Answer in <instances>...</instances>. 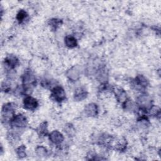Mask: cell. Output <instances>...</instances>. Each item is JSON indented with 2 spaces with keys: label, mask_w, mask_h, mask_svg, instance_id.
<instances>
[{
  "label": "cell",
  "mask_w": 161,
  "mask_h": 161,
  "mask_svg": "<svg viewBox=\"0 0 161 161\" xmlns=\"http://www.w3.org/2000/svg\"><path fill=\"white\" fill-rule=\"evenodd\" d=\"M24 147H20L18 151H17V152H18V154L20 157H21V158H23V157H25V153L24 152Z\"/></svg>",
  "instance_id": "9"
},
{
  "label": "cell",
  "mask_w": 161,
  "mask_h": 161,
  "mask_svg": "<svg viewBox=\"0 0 161 161\" xmlns=\"http://www.w3.org/2000/svg\"><path fill=\"white\" fill-rule=\"evenodd\" d=\"M52 96L54 99L57 101H61L63 100L66 95L64 89L61 87H56L52 91Z\"/></svg>",
  "instance_id": "1"
},
{
  "label": "cell",
  "mask_w": 161,
  "mask_h": 161,
  "mask_svg": "<svg viewBox=\"0 0 161 161\" xmlns=\"http://www.w3.org/2000/svg\"><path fill=\"white\" fill-rule=\"evenodd\" d=\"M86 111L89 114V115H91V116L95 115L96 114V112H97V108H96V105H93V104L88 105L87 108H86Z\"/></svg>",
  "instance_id": "7"
},
{
  "label": "cell",
  "mask_w": 161,
  "mask_h": 161,
  "mask_svg": "<svg viewBox=\"0 0 161 161\" xmlns=\"http://www.w3.org/2000/svg\"><path fill=\"white\" fill-rule=\"evenodd\" d=\"M50 140H52V142L54 144H61L62 141L64 140V137L62 136L61 133L57 131H54L51 133L50 137Z\"/></svg>",
  "instance_id": "4"
},
{
  "label": "cell",
  "mask_w": 161,
  "mask_h": 161,
  "mask_svg": "<svg viewBox=\"0 0 161 161\" xmlns=\"http://www.w3.org/2000/svg\"><path fill=\"white\" fill-rule=\"evenodd\" d=\"M13 126L17 127H23L26 125V118L23 115H19L14 118L12 120Z\"/></svg>",
  "instance_id": "3"
},
{
  "label": "cell",
  "mask_w": 161,
  "mask_h": 161,
  "mask_svg": "<svg viewBox=\"0 0 161 161\" xmlns=\"http://www.w3.org/2000/svg\"><path fill=\"white\" fill-rule=\"evenodd\" d=\"M26 16V12H25L24 11H20L19 13L17 15V19L18 20V21L22 22L23 20L25 19Z\"/></svg>",
  "instance_id": "8"
},
{
  "label": "cell",
  "mask_w": 161,
  "mask_h": 161,
  "mask_svg": "<svg viewBox=\"0 0 161 161\" xmlns=\"http://www.w3.org/2000/svg\"><path fill=\"white\" fill-rule=\"evenodd\" d=\"M24 106L26 109H34L37 107L38 103L37 100L32 97H27L24 100Z\"/></svg>",
  "instance_id": "2"
},
{
  "label": "cell",
  "mask_w": 161,
  "mask_h": 161,
  "mask_svg": "<svg viewBox=\"0 0 161 161\" xmlns=\"http://www.w3.org/2000/svg\"><path fill=\"white\" fill-rule=\"evenodd\" d=\"M65 43L67 45V46L69 47H74L77 45L76 40L73 37L69 36L67 37L65 39Z\"/></svg>",
  "instance_id": "5"
},
{
  "label": "cell",
  "mask_w": 161,
  "mask_h": 161,
  "mask_svg": "<svg viewBox=\"0 0 161 161\" xmlns=\"http://www.w3.org/2000/svg\"><path fill=\"white\" fill-rule=\"evenodd\" d=\"M75 96L77 100H83L86 96V93L85 92V90L82 89V88H79L76 92Z\"/></svg>",
  "instance_id": "6"
}]
</instances>
